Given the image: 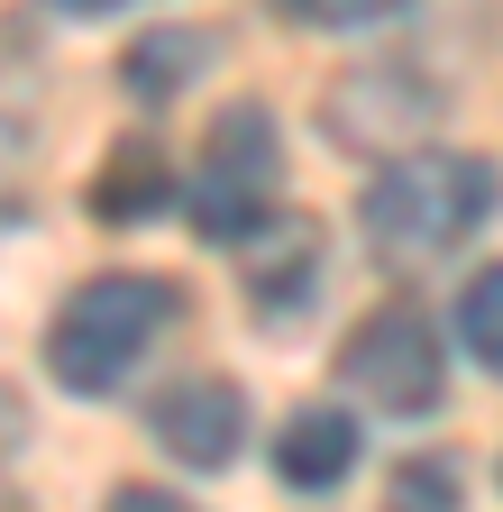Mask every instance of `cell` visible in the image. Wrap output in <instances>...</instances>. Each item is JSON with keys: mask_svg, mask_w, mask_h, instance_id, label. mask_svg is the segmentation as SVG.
<instances>
[{"mask_svg": "<svg viewBox=\"0 0 503 512\" xmlns=\"http://www.w3.org/2000/svg\"><path fill=\"white\" fill-rule=\"evenodd\" d=\"M156 211H174V165H165V147L156 138H119L110 156H101V174H92V220H156Z\"/></svg>", "mask_w": 503, "mask_h": 512, "instance_id": "cell-8", "label": "cell"}, {"mask_svg": "<svg viewBox=\"0 0 503 512\" xmlns=\"http://www.w3.org/2000/svg\"><path fill=\"white\" fill-rule=\"evenodd\" d=\"M385 512H467V503H458V467H439V458H412V467H394V485H385Z\"/></svg>", "mask_w": 503, "mask_h": 512, "instance_id": "cell-11", "label": "cell"}, {"mask_svg": "<svg viewBox=\"0 0 503 512\" xmlns=\"http://www.w3.org/2000/svg\"><path fill=\"white\" fill-rule=\"evenodd\" d=\"M147 430H156L165 458H183L193 476H211V467L238 458V439H247V394H238L229 375H183V384H165V394H156Z\"/></svg>", "mask_w": 503, "mask_h": 512, "instance_id": "cell-6", "label": "cell"}, {"mask_svg": "<svg viewBox=\"0 0 503 512\" xmlns=\"http://www.w3.org/2000/svg\"><path fill=\"white\" fill-rule=\"evenodd\" d=\"M339 375H348V394H357V403H375V412H403V421H412V412H430V403H439V384H449L430 311H421L412 293L375 302L357 330H348V348H339Z\"/></svg>", "mask_w": 503, "mask_h": 512, "instance_id": "cell-4", "label": "cell"}, {"mask_svg": "<svg viewBox=\"0 0 503 512\" xmlns=\"http://www.w3.org/2000/svg\"><path fill=\"white\" fill-rule=\"evenodd\" d=\"M348 467H357V421L339 403H302L275 430V476L293 494H330V485H348Z\"/></svg>", "mask_w": 503, "mask_h": 512, "instance_id": "cell-7", "label": "cell"}, {"mask_svg": "<svg viewBox=\"0 0 503 512\" xmlns=\"http://www.w3.org/2000/svg\"><path fill=\"white\" fill-rule=\"evenodd\" d=\"M293 10H302L311 28H375V19L412 10V0H293Z\"/></svg>", "mask_w": 503, "mask_h": 512, "instance_id": "cell-12", "label": "cell"}, {"mask_svg": "<svg viewBox=\"0 0 503 512\" xmlns=\"http://www.w3.org/2000/svg\"><path fill=\"white\" fill-rule=\"evenodd\" d=\"M165 320H174V293L156 275H92V284L65 293V311H55L46 366H55L65 394H119Z\"/></svg>", "mask_w": 503, "mask_h": 512, "instance_id": "cell-2", "label": "cell"}, {"mask_svg": "<svg viewBox=\"0 0 503 512\" xmlns=\"http://www.w3.org/2000/svg\"><path fill=\"white\" fill-rule=\"evenodd\" d=\"M330 110V138L339 147H412V138H430V119H439V92L430 83H412L403 64H357V74L321 101Z\"/></svg>", "mask_w": 503, "mask_h": 512, "instance_id": "cell-5", "label": "cell"}, {"mask_svg": "<svg viewBox=\"0 0 503 512\" xmlns=\"http://www.w3.org/2000/svg\"><path fill=\"white\" fill-rule=\"evenodd\" d=\"M458 339H467V357L485 375H503V256L467 275V293H458Z\"/></svg>", "mask_w": 503, "mask_h": 512, "instance_id": "cell-10", "label": "cell"}, {"mask_svg": "<svg viewBox=\"0 0 503 512\" xmlns=\"http://www.w3.org/2000/svg\"><path fill=\"white\" fill-rule=\"evenodd\" d=\"M101 512H193V503H174V494H156V485H119Z\"/></svg>", "mask_w": 503, "mask_h": 512, "instance_id": "cell-13", "label": "cell"}, {"mask_svg": "<svg viewBox=\"0 0 503 512\" xmlns=\"http://www.w3.org/2000/svg\"><path fill=\"white\" fill-rule=\"evenodd\" d=\"M275 183H284V147H275V119L266 101H229L202 138L193 165V229L202 238H247L275 220Z\"/></svg>", "mask_w": 503, "mask_h": 512, "instance_id": "cell-3", "label": "cell"}, {"mask_svg": "<svg viewBox=\"0 0 503 512\" xmlns=\"http://www.w3.org/2000/svg\"><path fill=\"white\" fill-rule=\"evenodd\" d=\"M211 55H220V37H211V28H156V37H138V46H129L119 83H129L138 101H174V92H193V83L211 74Z\"/></svg>", "mask_w": 503, "mask_h": 512, "instance_id": "cell-9", "label": "cell"}, {"mask_svg": "<svg viewBox=\"0 0 503 512\" xmlns=\"http://www.w3.org/2000/svg\"><path fill=\"white\" fill-rule=\"evenodd\" d=\"M46 10H65V19H110L119 0H46Z\"/></svg>", "mask_w": 503, "mask_h": 512, "instance_id": "cell-14", "label": "cell"}, {"mask_svg": "<svg viewBox=\"0 0 503 512\" xmlns=\"http://www.w3.org/2000/svg\"><path fill=\"white\" fill-rule=\"evenodd\" d=\"M503 202V174L467 147H403L366 192V247L385 266H430V256H458Z\"/></svg>", "mask_w": 503, "mask_h": 512, "instance_id": "cell-1", "label": "cell"}]
</instances>
